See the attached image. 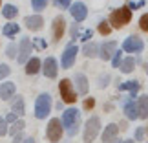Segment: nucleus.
I'll list each match as a JSON object with an SVG mask.
<instances>
[{"mask_svg":"<svg viewBox=\"0 0 148 143\" xmlns=\"http://www.w3.org/2000/svg\"><path fill=\"white\" fill-rule=\"evenodd\" d=\"M62 127L68 130V134L70 136H75L79 132V123H81V112L77 110V108H68L64 110L62 114Z\"/></svg>","mask_w":148,"mask_h":143,"instance_id":"f257e3e1","label":"nucleus"},{"mask_svg":"<svg viewBox=\"0 0 148 143\" xmlns=\"http://www.w3.org/2000/svg\"><path fill=\"white\" fill-rule=\"evenodd\" d=\"M130 20H132V11L128 8H117V9H113L112 15H110V24L113 28H123V26H126Z\"/></svg>","mask_w":148,"mask_h":143,"instance_id":"f03ea898","label":"nucleus"},{"mask_svg":"<svg viewBox=\"0 0 148 143\" xmlns=\"http://www.w3.org/2000/svg\"><path fill=\"white\" fill-rule=\"evenodd\" d=\"M49 110H51V95L44 92V94L38 95L37 101H35V117H37V119L48 117Z\"/></svg>","mask_w":148,"mask_h":143,"instance_id":"7ed1b4c3","label":"nucleus"},{"mask_svg":"<svg viewBox=\"0 0 148 143\" xmlns=\"http://www.w3.org/2000/svg\"><path fill=\"white\" fill-rule=\"evenodd\" d=\"M99 128H101V119L97 116H92L84 125V141L86 143H92L99 134Z\"/></svg>","mask_w":148,"mask_h":143,"instance_id":"20e7f679","label":"nucleus"},{"mask_svg":"<svg viewBox=\"0 0 148 143\" xmlns=\"http://www.w3.org/2000/svg\"><path fill=\"white\" fill-rule=\"evenodd\" d=\"M62 121L60 119H57V117H53V119H49V123H48V128H46V136H48V140L51 141V143H57V141H60V138H62Z\"/></svg>","mask_w":148,"mask_h":143,"instance_id":"39448f33","label":"nucleus"},{"mask_svg":"<svg viewBox=\"0 0 148 143\" xmlns=\"http://www.w3.org/2000/svg\"><path fill=\"white\" fill-rule=\"evenodd\" d=\"M59 90H60V97L64 103H75L77 101V94L71 86V81L70 79H62L59 83Z\"/></svg>","mask_w":148,"mask_h":143,"instance_id":"423d86ee","label":"nucleus"},{"mask_svg":"<svg viewBox=\"0 0 148 143\" xmlns=\"http://www.w3.org/2000/svg\"><path fill=\"white\" fill-rule=\"evenodd\" d=\"M31 50H33V44L29 39H22L20 41V46H18V55H16V61L20 62V64H24V62L29 59V53H31Z\"/></svg>","mask_w":148,"mask_h":143,"instance_id":"0eeeda50","label":"nucleus"},{"mask_svg":"<svg viewBox=\"0 0 148 143\" xmlns=\"http://www.w3.org/2000/svg\"><path fill=\"white\" fill-rule=\"evenodd\" d=\"M143 41H141L139 37H135V35H132V37H128L126 41L123 42V50L124 51H128V53H137V51H141L143 50Z\"/></svg>","mask_w":148,"mask_h":143,"instance_id":"6e6552de","label":"nucleus"},{"mask_svg":"<svg viewBox=\"0 0 148 143\" xmlns=\"http://www.w3.org/2000/svg\"><path fill=\"white\" fill-rule=\"evenodd\" d=\"M79 53V48L77 46H73V44H70L66 50H64V53H62V68H71L73 66V62H75V57Z\"/></svg>","mask_w":148,"mask_h":143,"instance_id":"1a4fd4ad","label":"nucleus"},{"mask_svg":"<svg viewBox=\"0 0 148 143\" xmlns=\"http://www.w3.org/2000/svg\"><path fill=\"white\" fill-rule=\"evenodd\" d=\"M117 48V44H115V41H110V42H104V44H101L99 46V57L102 61H108V59H112L113 57V53H115V50Z\"/></svg>","mask_w":148,"mask_h":143,"instance_id":"9d476101","label":"nucleus"},{"mask_svg":"<svg viewBox=\"0 0 148 143\" xmlns=\"http://www.w3.org/2000/svg\"><path fill=\"white\" fill-rule=\"evenodd\" d=\"M42 72H44V75H46V77H49V79L57 77L59 66H57V61L53 59V57H48V59L42 62Z\"/></svg>","mask_w":148,"mask_h":143,"instance_id":"9b49d317","label":"nucleus"},{"mask_svg":"<svg viewBox=\"0 0 148 143\" xmlns=\"http://www.w3.org/2000/svg\"><path fill=\"white\" fill-rule=\"evenodd\" d=\"M64 30H66V20L64 17H55L53 19V41H60L62 35H64Z\"/></svg>","mask_w":148,"mask_h":143,"instance_id":"f8f14e48","label":"nucleus"},{"mask_svg":"<svg viewBox=\"0 0 148 143\" xmlns=\"http://www.w3.org/2000/svg\"><path fill=\"white\" fill-rule=\"evenodd\" d=\"M71 15H73V19H75L77 22H82L84 19L88 17V9H86V6H84L82 2H75V4H71Z\"/></svg>","mask_w":148,"mask_h":143,"instance_id":"ddd939ff","label":"nucleus"},{"mask_svg":"<svg viewBox=\"0 0 148 143\" xmlns=\"http://www.w3.org/2000/svg\"><path fill=\"white\" fill-rule=\"evenodd\" d=\"M117 134H119V127L115 123H110L104 128V132H102V141L104 143H113L117 140Z\"/></svg>","mask_w":148,"mask_h":143,"instance_id":"4468645a","label":"nucleus"},{"mask_svg":"<svg viewBox=\"0 0 148 143\" xmlns=\"http://www.w3.org/2000/svg\"><path fill=\"white\" fill-rule=\"evenodd\" d=\"M24 24H26V28H27V30H31V31H37V30H40V28H42L44 20H42V17H40V15H31V17H26Z\"/></svg>","mask_w":148,"mask_h":143,"instance_id":"2eb2a0df","label":"nucleus"},{"mask_svg":"<svg viewBox=\"0 0 148 143\" xmlns=\"http://www.w3.org/2000/svg\"><path fill=\"white\" fill-rule=\"evenodd\" d=\"M73 81H75V86H77V92H79V94H81V95H86V94H88L90 86H88V79H86V75H84V73H77Z\"/></svg>","mask_w":148,"mask_h":143,"instance_id":"dca6fc26","label":"nucleus"},{"mask_svg":"<svg viewBox=\"0 0 148 143\" xmlns=\"http://www.w3.org/2000/svg\"><path fill=\"white\" fill-rule=\"evenodd\" d=\"M124 114H126V117H128V119H137V117H139V112H137V103H135L134 99L124 103Z\"/></svg>","mask_w":148,"mask_h":143,"instance_id":"f3484780","label":"nucleus"},{"mask_svg":"<svg viewBox=\"0 0 148 143\" xmlns=\"http://www.w3.org/2000/svg\"><path fill=\"white\" fill-rule=\"evenodd\" d=\"M15 84L13 83H4L2 86H0V97H2L4 101H8V99H11V97L15 95Z\"/></svg>","mask_w":148,"mask_h":143,"instance_id":"a211bd4d","label":"nucleus"},{"mask_svg":"<svg viewBox=\"0 0 148 143\" xmlns=\"http://www.w3.org/2000/svg\"><path fill=\"white\" fill-rule=\"evenodd\" d=\"M137 112L141 119L148 117V95H141L137 99Z\"/></svg>","mask_w":148,"mask_h":143,"instance_id":"6ab92c4d","label":"nucleus"},{"mask_svg":"<svg viewBox=\"0 0 148 143\" xmlns=\"http://www.w3.org/2000/svg\"><path fill=\"white\" fill-rule=\"evenodd\" d=\"M40 59H37V57H33V59H29L26 62V73H29V75H33V73H37L38 70H40Z\"/></svg>","mask_w":148,"mask_h":143,"instance_id":"aec40b11","label":"nucleus"},{"mask_svg":"<svg viewBox=\"0 0 148 143\" xmlns=\"http://www.w3.org/2000/svg\"><path fill=\"white\" fill-rule=\"evenodd\" d=\"M134 68H135V59L134 57H126V59H123L119 70H121L123 73H130V72H134Z\"/></svg>","mask_w":148,"mask_h":143,"instance_id":"412c9836","label":"nucleus"},{"mask_svg":"<svg viewBox=\"0 0 148 143\" xmlns=\"http://www.w3.org/2000/svg\"><path fill=\"white\" fill-rule=\"evenodd\" d=\"M119 90H128V92L132 94V97H135V95H137V90H139V83L137 81L123 83V84H119Z\"/></svg>","mask_w":148,"mask_h":143,"instance_id":"4be33fe9","label":"nucleus"},{"mask_svg":"<svg viewBox=\"0 0 148 143\" xmlns=\"http://www.w3.org/2000/svg\"><path fill=\"white\" fill-rule=\"evenodd\" d=\"M11 112H13L15 116H22V114H24V99H22V97H15L13 105H11Z\"/></svg>","mask_w":148,"mask_h":143,"instance_id":"5701e85b","label":"nucleus"},{"mask_svg":"<svg viewBox=\"0 0 148 143\" xmlns=\"http://www.w3.org/2000/svg\"><path fill=\"white\" fill-rule=\"evenodd\" d=\"M82 51L86 57H95V55H99V46L95 42H88V44H84Z\"/></svg>","mask_w":148,"mask_h":143,"instance_id":"b1692460","label":"nucleus"},{"mask_svg":"<svg viewBox=\"0 0 148 143\" xmlns=\"http://www.w3.org/2000/svg\"><path fill=\"white\" fill-rule=\"evenodd\" d=\"M4 35L5 37H13V35H16V33L20 31V26L18 24H15V22H9V24H5L4 26Z\"/></svg>","mask_w":148,"mask_h":143,"instance_id":"393cba45","label":"nucleus"},{"mask_svg":"<svg viewBox=\"0 0 148 143\" xmlns=\"http://www.w3.org/2000/svg\"><path fill=\"white\" fill-rule=\"evenodd\" d=\"M2 15L5 17V19H15L16 15H18V9H16V6H11V4H8V6H4V9H2Z\"/></svg>","mask_w":148,"mask_h":143,"instance_id":"a878e982","label":"nucleus"},{"mask_svg":"<svg viewBox=\"0 0 148 143\" xmlns=\"http://www.w3.org/2000/svg\"><path fill=\"white\" fill-rule=\"evenodd\" d=\"M26 125H24V121H20V119H16V121L11 125V134L13 136H16V134H20L22 132V128H24Z\"/></svg>","mask_w":148,"mask_h":143,"instance_id":"bb28decb","label":"nucleus"},{"mask_svg":"<svg viewBox=\"0 0 148 143\" xmlns=\"http://www.w3.org/2000/svg\"><path fill=\"white\" fill-rule=\"evenodd\" d=\"M110 31H112V26H110V22L102 20L101 24H99V33H101V35H110Z\"/></svg>","mask_w":148,"mask_h":143,"instance_id":"cd10ccee","label":"nucleus"},{"mask_svg":"<svg viewBox=\"0 0 148 143\" xmlns=\"http://www.w3.org/2000/svg\"><path fill=\"white\" fill-rule=\"evenodd\" d=\"M121 62H123V51H115V53H113V57H112L113 68H119V66H121Z\"/></svg>","mask_w":148,"mask_h":143,"instance_id":"c85d7f7f","label":"nucleus"},{"mask_svg":"<svg viewBox=\"0 0 148 143\" xmlns=\"http://www.w3.org/2000/svg\"><path fill=\"white\" fill-rule=\"evenodd\" d=\"M46 4H48V0H31V6L35 11H42L46 8Z\"/></svg>","mask_w":148,"mask_h":143,"instance_id":"c756f323","label":"nucleus"},{"mask_svg":"<svg viewBox=\"0 0 148 143\" xmlns=\"http://www.w3.org/2000/svg\"><path fill=\"white\" fill-rule=\"evenodd\" d=\"M5 55H8V57H11V59L18 55V51H16V46H15L13 42H11V44H8V48H5Z\"/></svg>","mask_w":148,"mask_h":143,"instance_id":"7c9ffc66","label":"nucleus"},{"mask_svg":"<svg viewBox=\"0 0 148 143\" xmlns=\"http://www.w3.org/2000/svg\"><path fill=\"white\" fill-rule=\"evenodd\" d=\"M139 26H141V30H143V31H148V13H145L139 19Z\"/></svg>","mask_w":148,"mask_h":143,"instance_id":"2f4dec72","label":"nucleus"},{"mask_svg":"<svg viewBox=\"0 0 148 143\" xmlns=\"http://www.w3.org/2000/svg\"><path fill=\"white\" fill-rule=\"evenodd\" d=\"M9 72H11V68L8 64H0V79H5L9 75Z\"/></svg>","mask_w":148,"mask_h":143,"instance_id":"473e14b6","label":"nucleus"},{"mask_svg":"<svg viewBox=\"0 0 148 143\" xmlns=\"http://www.w3.org/2000/svg\"><path fill=\"white\" fill-rule=\"evenodd\" d=\"M70 4H71V0H55V6H57V8H60V9L70 8Z\"/></svg>","mask_w":148,"mask_h":143,"instance_id":"72a5a7b5","label":"nucleus"},{"mask_svg":"<svg viewBox=\"0 0 148 143\" xmlns=\"http://www.w3.org/2000/svg\"><path fill=\"white\" fill-rule=\"evenodd\" d=\"M8 134V123H5L4 117H0V136H5Z\"/></svg>","mask_w":148,"mask_h":143,"instance_id":"f704fd0d","label":"nucleus"},{"mask_svg":"<svg viewBox=\"0 0 148 143\" xmlns=\"http://www.w3.org/2000/svg\"><path fill=\"white\" fill-rule=\"evenodd\" d=\"M108 81H110V75H106V73H104V75H101V79H99V86L104 88L106 84H108Z\"/></svg>","mask_w":148,"mask_h":143,"instance_id":"c9c22d12","label":"nucleus"},{"mask_svg":"<svg viewBox=\"0 0 148 143\" xmlns=\"http://www.w3.org/2000/svg\"><path fill=\"white\" fill-rule=\"evenodd\" d=\"M143 136H145V128H143V127H139L137 130H135V140L141 141V140H143Z\"/></svg>","mask_w":148,"mask_h":143,"instance_id":"e433bc0d","label":"nucleus"},{"mask_svg":"<svg viewBox=\"0 0 148 143\" xmlns=\"http://www.w3.org/2000/svg\"><path fill=\"white\" fill-rule=\"evenodd\" d=\"M15 121H16V116H15L13 112H9L8 116H5V123H11V125H13Z\"/></svg>","mask_w":148,"mask_h":143,"instance_id":"4c0bfd02","label":"nucleus"},{"mask_svg":"<svg viewBox=\"0 0 148 143\" xmlns=\"http://www.w3.org/2000/svg\"><path fill=\"white\" fill-rule=\"evenodd\" d=\"M93 105H95V101L92 99V97H90V99H86V101H84V108H88V110H90V108H93Z\"/></svg>","mask_w":148,"mask_h":143,"instance_id":"58836bf2","label":"nucleus"},{"mask_svg":"<svg viewBox=\"0 0 148 143\" xmlns=\"http://www.w3.org/2000/svg\"><path fill=\"white\" fill-rule=\"evenodd\" d=\"M22 141H24V138H22V134H16L15 138H13V141H11V143H22Z\"/></svg>","mask_w":148,"mask_h":143,"instance_id":"ea45409f","label":"nucleus"},{"mask_svg":"<svg viewBox=\"0 0 148 143\" xmlns=\"http://www.w3.org/2000/svg\"><path fill=\"white\" fill-rule=\"evenodd\" d=\"M92 35H93V31H92V30H88V31L82 35V41H88V39H92Z\"/></svg>","mask_w":148,"mask_h":143,"instance_id":"a19ab883","label":"nucleus"},{"mask_svg":"<svg viewBox=\"0 0 148 143\" xmlns=\"http://www.w3.org/2000/svg\"><path fill=\"white\" fill-rule=\"evenodd\" d=\"M35 46H37V48H46V42L40 41V39H37V41H35Z\"/></svg>","mask_w":148,"mask_h":143,"instance_id":"79ce46f5","label":"nucleus"},{"mask_svg":"<svg viewBox=\"0 0 148 143\" xmlns=\"http://www.w3.org/2000/svg\"><path fill=\"white\" fill-rule=\"evenodd\" d=\"M71 35H73V37H77V24L71 28Z\"/></svg>","mask_w":148,"mask_h":143,"instance_id":"37998d69","label":"nucleus"},{"mask_svg":"<svg viewBox=\"0 0 148 143\" xmlns=\"http://www.w3.org/2000/svg\"><path fill=\"white\" fill-rule=\"evenodd\" d=\"M24 143H35V138H27V140H24Z\"/></svg>","mask_w":148,"mask_h":143,"instance_id":"c03bdc74","label":"nucleus"},{"mask_svg":"<svg viewBox=\"0 0 148 143\" xmlns=\"http://www.w3.org/2000/svg\"><path fill=\"white\" fill-rule=\"evenodd\" d=\"M123 143H134V141L132 140H126V141H123Z\"/></svg>","mask_w":148,"mask_h":143,"instance_id":"a18cd8bd","label":"nucleus"},{"mask_svg":"<svg viewBox=\"0 0 148 143\" xmlns=\"http://www.w3.org/2000/svg\"><path fill=\"white\" fill-rule=\"evenodd\" d=\"M145 70H146V73H148V62H146V66H145Z\"/></svg>","mask_w":148,"mask_h":143,"instance_id":"49530a36","label":"nucleus"},{"mask_svg":"<svg viewBox=\"0 0 148 143\" xmlns=\"http://www.w3.org/2000/svg\"><path fill=\"white\" fill-rule=\"evenodd\" d=\"M113 143H119V141H117V140H115V141H113Z\"/></svg>","mask_w":148,"mask_h":143,"instance_id":"de8ad7c7","label":"nucleus"}]
</instances>
